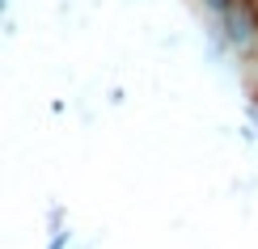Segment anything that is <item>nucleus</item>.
<instances>
[]
</instances>
